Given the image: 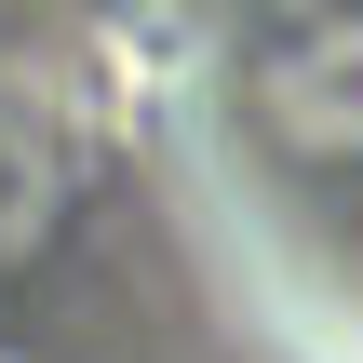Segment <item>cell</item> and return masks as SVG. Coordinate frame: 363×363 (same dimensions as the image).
<instances>
[{
  "label": "cell",
  "instance_id": "obj_2",
  "mask_svg": "<svg viewBox=\"0 0 363 363\" xmlns=\"http://www.w3.org/2000/svg\"><path fill=\"white\" fill-rule=\"evenodd\" d=\"M54 216H67V148H54V121H40L27 94H0V269L40 256Z\"/></svg>",
  "mask_w": 363,
  "mask_h": 363
},
{
  "label": "cell",
  "instance_id": "obj_1",
  "mask_svg": "<svg viewBox=\"0 0 363 363\" xmlns=\"http://www.w3.org/2000/svg\"><path fill=\"white\" fill-rule=\"evenodd\" d=\"M242 108L283 162H363V0L269 13V40L242 54Z\"/></svg>",
  "mask_w": 363,
  "mask_h": 363
}]
</instances>
